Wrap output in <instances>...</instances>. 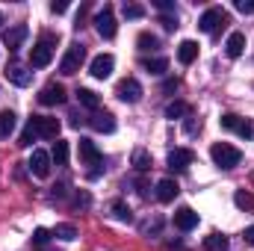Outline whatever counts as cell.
<instances>
[{"label":"cell","instance_id":"obj_5","mask_svg":"<svg viewBox=\"0 0 254 251\" xmlns=\"http://www.w3.org/2000/svg\"><path fill=\"white\" fill-rule=\"evenodd\" d=\"M54 36H42V42L33 48V54H30V65L33 68H45V65H51L54 60Z\"/></svg>","mask_w":254,"mask_h":251},{"label":"cell","instance_id":"obj_14","mask_svg":"<svg viewBox=\"0 0 254 251\" xmlns=\"http://www.w3.org/2000/svg\"><path fill=\"white\" fill-rule=\"evenodd\" d=\"M175 228H178V231H192V228H198V213H195L192 207H181V210L175 213Z\"/></svg>","mask_w":254,"mask_h":251},{"label":"cell","instance_id":"obj_13","mask_svg":"<svg viewBox=\"0 0 254 251\" xmlns=\"http://www.w3.org/2000/svg\"><path fill=\"white\" fill-rule=\"evenodd\" d=\"M192 160H195V154H192L190 148H175L172 154H169V169H175V172H184V169H190Z\"/></svg>","mask_w":254,"mask_h":251},{"label":"cell","instance_id":"obj_6","mask_svg":"<svg viewBox=\"0 0 254 251\" xmlns=\"http://www.w3.org/2000/svg\"><path fill=\"white\" fill-rule=\"evenodd\" d=\"M30 127L36 130L39 139H57L60 136V122L51 119V116H33L30 119Z\"/></svg>","mask_w":254,"mask_h":251},{"label":"cell","instance_id":"obj_39","mask_svg":"<svg viewBox=\"0 0 254 251\" xmlns=\"http://www.w3.org/2000/svg\"><path fill=\"white\" fill-rule=\"evenodd\" d=\"M163 27H166V30H175V27H178V21H175V18H169V15H166V18H163Z\"/></svg>","mask_w":254,"mask_h":251},{"label":"cell","instance_id":"obj_28","mask_svg":"<svg viewBox=\"0 0 254 251\" xmlns=\"http://www.w3.org/2000/svg\"><path fill=\"white\" fill-rule=\"evenodd\" d=\"M54 237L71 243V240H77V228H74V225H57V228H54Z\"/></svg>","mask_w":254,"mask_h":251},{"label":"cell","instance_id":"obj_19","mask_svg":"<svg viewBox=\"0 0 254 251\" xmlns=\"http://www.w3.org/2000/svg\"><path fill=\"white\" fill-rule=\"evenodd\" d=\"M175 195H178V184H175L172 178H166V181H160V184H157V198H160L163 204L175 201Z\"/></svg>","mask_w":254,"mask_h":251},{"label":"cell","instance_id":"obj_15","mask_svg":"<svg viewBox=\"0 0 254 251\" xmlns=\"http://www.w3.org/2000/svg\"><path fill=\"white\" fill-rule=\"evenodd\" d=\"M24 39H27V27H24V24H15V27L6 30V36H3V42H6L9 51H18V48L24 45Z\"/></svg>","mask_w":254,"mask_h":251},{"label":"cell","instance_id":"obj_40","mask_svg":"<svg viewBox=\"0 0 254 251\" xmlns=\"http://www.w3.org/2000/svg\"><path fill=\"white\" fill-rule=\"evenodd\" d=\"M0 24H3V15H0Z\"/></svg>","mask_w":254,"mask_h":251},{"label":"cell","instance_id":"obj_24","mask_svg":"<svg viewBox=\"0 0 254 251\" xmlns=\"http://www.w3.org/2000/svg\"><path fill=\"white\" fill-rule=\"evenodd\" d=\"M51 160H54L57 166H68V142L57 139V145H54V154H51Z\"/></svg>","mask_w":254,"mask_h":251},{"label":"cell","instance_id":"obj_25","mask_svg":"<svg viewBox=\"0 0 254 251\" xmlns=\"http://www.w3.org/2000/svg\"><path fill=\"white\" fill-rule=\"evenodd\" d=\"M234 204H237L240 210H254V195H252V192H246V189H237Z\"/></svg>","mask_w":254,"mask_h":251},{"label":"cell","instance_id":"obj_20","mask_svg":"<svg viewBox=\"0 0 254 251\" xmlns=\"http://www.w3.org/2000/svg\"><path fill=\"white\" fill-rule=\"evenodd\" d=\"M92 127L101 130V133H113V130H116V119H113L110 113H95V116H92Z\"/></svg>","mask_w":254,"mask_h":251},{"label":"cell","instance_id":"obj_9","mask_svg":"<svg viewBox=\"0 0 254 251\" xmlns=\"http://www.w3.org/2000/svg\"><path fill=\"white\" fill-rule=\"evenodd\" d=\"M116 95H119L125 104H136V101L142 98V86H139V80H133V77H125V80L116 86Z\"/></svg>","mask_w":254,"mask_h":251},{"label":"cell","instance_id":"obj_27","mask_svg":"<svg viewBox=\"0 0 254 251\" xmlns=\"http://www.w3.org/2000/svg\"><path fill=\"white\" fill-rule=\"evenodd\" d=\"M142 68L148 71V74H166V68H169V63L166 60H142Z\"/></svg>","mask_w":254,"mask_h":251},{"label":"cell","instance_id":"obj_32","mask_svg":"<svg viewBox=\"0 0 254 251\" xmlns=\"http://www.w3.org/2000/svg\"><path fill=\"white\" fill-rule=\"evenodd\" d=\"M33 139H39V136H36V130H33V127L27 125V130L21 133V142H18V145H21V148H30V145H33Z\"/></svg>","mask_w":254,"mask_h":251},{"label":"cell","instance_id":"obj_4","mask_svg":"<svg viewBox=\"0 0 254 251\" xmlns=\"http://www.w3.org/2000/svg\"><path fill=\"white\" fill-rule=\"evenodd\" d=\"M86 63V48L83 45H71L68 51H65L63 63H60V71H63L65 77H71V74H77L80 68Z\"/></svg>","mask_w":254,"mask_h":251},{"label":"cell","instance_id":"obj_7","mask_svg":"<svg viewBox=\"0 0 254 251\" xmlns=\"http://www.w3.org/2000/svg\"><path fill=\"white\" fill-rule=\"evenodd\" d=\"M95 30L101 39H113L116 36V15H113V6H104L98 15H95Z\"/></svg>","mask_w":254,"mask_h":251},{"label":"cell","instance_id":"obj_23","mask_svg":"<svg viewBox=\"0 0 254 251\" xmlns=\"http://www.w3.org/2000/svg\"><path fill=\"white\" fill-rule=\"evenodd\" d=\"M225 249H228V237H222V234H210L204 240V251H225Z\"/></svg>","mask_w":254,"mask_h":251},{"label":"cell","instance_id":"obj_26","mask_svg":"<svg viewBox=\"0 0 254 251\" xmlns=\"http://www.w3.org/2000/svg\"><path fill=\"white\" fill-rule=\"evenodd\" d=\"M166 116L175 122V119H184V116H190V107L184 104V101H175V104H169L166 107Z\"/></svg>","mask_w":254,"mask_h":251},{"label":"cell","instance_id":"obj_34","mask_svg":"<svg viewBox=\"0 0 254 251\" xmlns=\"http://www.w3.org/2000/svg\"><path fill=\"white\" fill-rule=\"evenodd\" d=\"M142 15H145V9H142V6H136V3L125 6V18H142Z\"/></svg>","mask_w":254,"mask_h":251},{"label":"cell","instance_id":"obj_35","mask_svg":"<svg viewBox=\"0 0 254 251\" xmlns=\"http://www.w3.org/2000/svg\"><path fill=\"white\" fill-rule=\"evenodd\" d=\"M48 240H51V231H45V228H39V231L33 234V243H36V246H45Z\"/></svg>","mask_w":254,"mask_h":251},{"label":"cell","instance_id":"obj_38","mask_svg":"<svg viewBox=\"0 0 254 251\" xmlns=\"http://www.w3.org/2000/svg\"><path fill=\"white\" fill-rule=\"evenodd\" d=\"M157 9H163V12H169V9H175V3H169V0H157Z\"/></svg>","mask_w":254,"mask_h":251},{"label":"cell","instance_id":"obj_1","mask_svg":"<svg viewBox=\"0 0 254 251\" xmlns=\"http://www.w3.org/2000/svg\"><path fill=\"white\" fill-rule=\"evenodd\" d=\"M210 157H213V163H216L219 169H234V166H240L243 151L234 148V145H228V142H216V145L210 148Z\"/></svg>","mask_w":254,"mask_h":251},{"label":"cell","instance_id":"obj_2","mask_svg":"<svg viewBox=\"0 0 254 251\" xmlns=\"http://www.w3.org/2000/svg\"><path fill=\"white\" fill-rule=\"evenodd\" d=\"M80 163L89 166V178H98V175H101L98 166L104 163V157H101V151L95 148L92 139H80Z\"/></svg>","mask_w":254,"mask_h":251},{"label":"cell","instance_id":"obj_29","mask_svg":"<svg viewBox=\"0 0 254 251\" xmlns=\"http://www.w3.org/2000/svg\"><path fill=\"white\" fill-rule=\"evenodd\" d=\"M136 45H139V51H157V48H160L157 36H151V33H142V36L136 39Z\"/></svg>","mask_w":254,"mask_h":251},{"label":"cell","instance_id":"obj_21","mask_svg":"<svg viewBox=\"0 0 254 251\" xmlns=\"http://www.w3.org/2000/svg\"><path fill=\"white\" fill-rule=\"evenodd\" d=\"M15 130V113L12 110H0V139H6Z\"/></svg>","mask_w":254,"mask_h":251},{"label":"cell","instance_id":"obj_18","mask_svg":"<svg viewBox=\"0 0 254 251\" xmlns=\"http://www.w3.org/2000/svg\"><path fill=\"white\" fill-rule=\"evenodd\" d=\"M225 51H228V57H231V60L243 57V51H246V36H243V33H231V36H228Z\"/></svg>","mask_w":254,"mask_h":251},{"label":"cell","instance_id":"obj_3","mask_svg":"<svg viewBox=\"0 0 254 251\" xmlns=\"http://www.w3.org/2000/svg\"><path fill=\"white\" fill-rule=\"evenodd\" d=\"M228 21H231V18H228V12H225V9H219V6H213V9H207V12L198 18V30H201V33H219Z\"/></svg>","mask_w":254,"mask_h":251},{"label":"cell","instance_id":"obj_11","mask_svg":"<svg viewBox=\"0 0 254 251\" xmlns=\"http://www.w3.org/2000/svg\"><path fill=\"white\" fill-rule=\"evenodd\" d=\"M51 154L48 151H33V157H30V172L36 175V178H48L51 175Z\"/></svg>","mask_w":254,"mask_h":251},{"label":"cell","instance_id":"obj_30","mask_svg":"<svg viewBox=\"0 0 254 251\" xmlns=\"http://www.w3.org/2000/svg\"><path fill=\"white\" fill-rule=\"evenodd\" d=\"M113 216H116L119 222H133V213H130V207H127L125 201H116V204H113Z\"/></svg>","mask_w":254,"mask_h":251},{"label":"cell","instance_id":"obj_17","mask_svg":"<svg viewBox=\"0 0 254 251\" xmlns=\"http://www.w3.org/2000/svg\"><path fill=\"white\" fill-rule=\"evenodd\" d=\"M178 60H181V65H192L198 60V45H195L192 39H187V42L178 45Z\"/></svg>","mask_w":254,"mask_h":251},{"label":"cell","instance_id":"obj_10","mask_svg":"<svg viewBox=\"0 0 254 251\" xmlns=\"http://www.w3.org/2000/svg\"><path fill=\"white\" fill-rule=\"evenodd\" d=\"M39 104L42 107H57V104H65V89L60 83H48L42 92H39Z\"/></svg>","mask_w":254,"mask_h":251},{"label":"cell","instance_id":"obj_33","mask_svg":"<svg viewBox=\"0 0 254 251\" xmlns=\"http://www.w3.org/2000/svg\"><path fill=\"white\" fill-rule=\"evenodd\" d=\"M234 6H237V12H243V15H252L254 12V0H234Z\"/></svg>","mask_w":254,"mask_h":251},{"label":"cell","instance_id":"obj_36","mask_svg":"<svg viewBox=\"0 0 254 251\" xmlns=\"http://www.w3.org/2000/svg\"><path fill=\"white\" fill-rule=\"evenodd\" d=\"M243 240H246L249 246H254V225H252V228H246V234H243Z\"/></svg>","mask_w":254,"mask_h":251},{"label":"cell","instance_id":"obj_22","mask_svg":"<svg viewBox=\"0 0 254 251\" xmlns=\"http://www.w3.org/2000/svg\"><path fill=\"white\" fill-rule=\"evenodd\" d=\"M77 98H80V104H83V107H89V110H95V113H98L101 98H98L92 89H77Z\"/></svg>","mask_w":254,"mask_h":251},{"label":"cell","instance_id":"obj_31","mask_svg":"<svg viewBox=\"0 0 254 251\" xmlns=\"http://www.w3.org/2000/svg\"><path fill=\"white\" fill-rule=\"evenodd\" d=\"M133 166H136L139 172H148V169H151V157H148L145 151H136V154H133Z\"/></svg>","mask_w":254,"mask_h":251},{"label":"cell","instance_id":"obj_37","mask_svg":"<svg viewBox=\"0 0 254 251\" xmlns=\"http://www.w3.org/2000/svg\"><path fill=\"white\" fill-rule=\"evenodd\" d=\"M51 9L60 15V12H65V9H68V3H65V0H60V3H51Z\"/></svg>","mask_w":254,"mask_h":251},{"label":"cell","instance_id":"obj_16","mask_svg":"<svg viewBox=\"0 0 254 251\" xmlns=\"http://www.w3.org/2000/svg\"><path fill=\"white\" fill-rule=\"evenodd\" d=\"M6 80L15 83V86H27V83L33 80V74H30L24 65H9V68H6Z\"/></svg>","mask_w":254,"mask_h":251},{"label":"cell","instance_id":"obj_8","mask_svg":"<svg viewBox=\"0 0 254 251\" xmlns=\"http://www.w3.org/2000/svg\"><path fill=\"white\" fill-rule=\"evenodd\" d=\"M219 125L225 127V130H231V133H240L243 139H249V136H252V125H249L243 116H237V113H225V116L219 119Z\"/></svg>","mask_w":254,"mask_h":251},{"label":"cell","instance_id":"obj_12","mask_svg":"<svg viewBox=\"0 0 254 251\" xmlns=\"http://www.w3.org/2000/svg\"><path fill=\"white\" fill-rule=\"evenodd\" d=\"M113 68H116V60H113L110 54H101V57H95V60H92V65H89L92 77H98V80H107V77L113 74Z\"/></svg>","mask_w":254,"mask_h":251}]
</instances>
